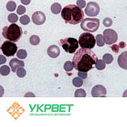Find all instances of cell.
<instances>
[{"mask_svg":"<svg viewBox=\"0 0 127 127\" xmlns=\"http://www.w3.org/2000/svg\"><path fill=\"white\" fill-rule=\"evenodd\" d=\"M98 60L97 55L91 50L80 48L74 55L72 62L76 69L87 72L93 69Z\"/></svg>","mask_w":127,"mask_h":127,"instance_id":"6da1fadb","label":"cell"},{"mask_svg":"<svg viewBox=\"0 0 127 127\" xmlns=\"http://www.w3.org/2000/svg\"><path fill=\"white\" fill-rule=\"evenodd\" d=\"M62 19L65 23L76 25L84 20V12L82 9L75 4L67 5L61 12Z\"/></svg>","mask_w":127,"mask_h":127,"instance_id":"7a4b0ae2","label":"cell"},{"mask_svg":"<svg viewBox=\"0 0 127 127\" xmlns=\"http://www.w3.org/2000/svg\"><path fill=\"white\" fill-rule=\"evenodd\" d=\"M22 34V28L16 24H12L9 26H5L2 32L3 37L13 43L17 42L21 38Z\"/></svg>","mask_w":127,"mask_h":127,"instance_id":"3957f363","label":"cell"},{"mask_svg":"<svg viewBox=\"0 0 127 127\" xmlns=\"http://www.w3.org/2000/svg\"><path fill=\"white\" fill-rule=\"evenodd\" d=\"M79 46L82 48L91 50L95 46L96 41L95 38L92 33L85 32L82 33L79 38Z\"/></svg>","mask_w":127,"mask_h":127,"instance_id":"277c9868","label":"cell"},{"mask_svg":"<svg viewBox=\"0 0 127 127\" xmlns=\"http://www.w3.org/2000/svg\"><path fill=\"white\" fill-rule=\"evenodd\" d=\"M60 45L69 54H74L79 47V43L74 38H66L60 40Z\"/></svg>","mask_w":127,"mask_h":127,"instance_id":"5b68a950","label":"cell"},{"mask_svg":"<svg viewBox=\"0 0 127 127\" xmlns=\"http://www.w3.org/2000/svg\"><path fill=\"white\" fill-rule=\"evenodd\" d=\"M100 26L99 19L96 18H86L81 23V28L88 32H94L98 30Z\"/></svg>","mask_w":127,"mask_h":127,"instance_id":"8992f818","label":"cell"},{"mask_svg":"<svg viewBox=\"0 0 127 127\" xmlns=\"http://www.w3.org/2000/svg\"><path fill=\"white\" fill-rule=\"evenodd\" d=\"M2 52L5 56L12 57L17 52V46L15 43L10 41H4L1 47Z\"/></svg>","mask_w":127,"mask_h":127,"instance_id":"52a82bcc","label":"cell"},{"mask_svg":"<svg viewBox=\"0 0 127 127\" xmlns=\"http://www.w3.org/2000/svg\"><path fill=\"white\" fill-rule=\"evenodd\" d=\"M103 38L104 43L107 45H113L118 40V34L113 29H107L103 32Z\"/></svg>","mask_w":127,"mask_h":127,"instance_id":"ba28073f","label":"cell"},{"mask_svg":"<svg viewBox=\"0 0 127 127\" xmlns=\"http://www.w3.org/2000/svg\"><path fill=\"white\" fill-rule=\"evenodd\" d=\"M100 12L99 5L95 2H89L85 8V13L89 17H96Z\"/></svg>","mask_w":127,"mask_h":127,"instance_id":"9c48e42d","label":"cell"},{"mask_svg":"<svg viewBox=\"0 0 127 127\" xmlns=\"http://www.w3.org/2000/svg\"><path fill=\"white\" fill-rule=\"evenodd\" d=\"M32 20L34 24L40 25L43 24L45 22L46 20V16H45V13H43L41 12H36L32 14Z\"/></svg>","mask_w":127,"mask_h":127,"instance_id":"30bf717a","label":"cell"},{"mask_svg":"<svg viewBox=\"0 0 127 127\" xmlns=\"http://www.w3.org/2000/svg\"><path fill=\"white\" fill-rule=\"evenodd\" d=\"M92 95L94 97H105L106 89L104 86L100 85L95 86L92 90Z\"/></svg>","mask_w":127,"mask_h":127,"instance_id":"8fae6325","label":"cell"},{"mask_svg":"<svg viewBox=\"0 0 127 127\" xmlns=\"http://www.w3.org/2000/svg\"><path fill=\"white\" fill-rule=\"evenodd\" d=\"M24 62L20 60H18V59L14 58L10 61V66L11 67L12 71L13 72H15L19 67H24Z\"/></svg>","mask_w":127,"mask_h":127,"instance_id":"7c38bea8","label":"cell"},{"mask_svg":"<svg viewBox=\"0 0 127 127\" xmlns=\"http://www.w3.org/2000/svg\"><path fill=\"white\" fill-rule=\"evenodd\" d=\"M47 54L51 58L55 59L60 55V49L57 45H51L47 50Z\"/></svg>","mask_w":127,"mask_h":127,"instance_id":"4fadbf2b","label":"cell"},{"mask_svg":"<svg viewBox=\"0 0 127 127\" xmlns=\"http://www.w3.org/2000/svg\"><path fill=\"white\" fill-rule=\"evenodd\" d=\"M127 52H125L119 56L118 59V63L120 67L123 69H127Z\"/></svg>","mask_w":127,"mask_h":127,"instance_id":"5bb4252c","label":"cell"},{"mask_svg":"<svg viewBox=\"0 0 127 127\" xmlns=\"http://www.w3.org/2000/svg\"><path fill=\"white\" fill-rule=\"evenodd\" d=\"M62 10V6L59 3H55L51 6V11L54 14H59Z\"/></svg>","mask_w":127,"mask_h":127,"instance_id":"9a60e30c","label":"cell"},{"mask_svg":"<svg viewBox=\"0 0 127 127\" xmlns=\"http://www.w3.org/2000/svg\"><path fill=\"white\" fill-rule=\"evenodd\" d=\"M105 65L106 64L105 63L104 61L102 59H99L97 61V62L95 64V67L96 69L99 71H102V70H104L105 68Z\"/></svg>","mask_w":127,"mask_h":127,"instance_id":"2e32d148","label":"cell"},{"mask_svg":"<svg viewBox=\"0 0 127 127\" xmlns=\"http://www.w3.org/2000/svg\"><path fill=\"white\" fill-rule=\"evenodd\" d=\"M17 7V4L15 2L13 1H10L6 4V9L9 12H13L15 11Z\"/></svg>","mask_w":127,"mask_h":127,"instance_id":"e0dca14e","label":"cell"},{"mask_svg":"<svg viewBox=\"0 0 127 127\" xmlns=\"http://www.w3.org/2000/svg\"><path fill=\"white\" fill-rule=\"evenodd\" d=\"M10 72V69L8 65H3L0 68V74L2 76H7Z\"/></svg>","mask_w":127,"mask_h":127,"instance_id":"ac0fdd59","label":"cell"},{"mask_svg":"<svg viewBox=\"0 0 127 127\" xmlns=\"http://www.w3.org/2000/svg\"><path fill=\"white\" fill-rule=\"evenodd\" d=\"M29 41L32 45H38L40 42V38L37 35H33L31 36Z\"/></svg>","mask_w":127,"mask_h":127,"instance_id":"d6986e66","label":"cell"},{"mask_svg":"<svg viewBox=\"0 0 127 127\" xmlns=\"http://www.w3.org/2000/svg\"><path fill=\"white\" fill-rule=\"evenodd\" d=\"M113 59H113V55L109 54H105L103 56V61L105 62V64H110L112 63V62L113 61Z\"/></svg>","mask_w":127,"mask_h":127,"instance_id":"ffe728a7","label":"cell"},{"mask_svg":"<svg viewBox=\"0 0 127 127\" xmlns=\"http://www.w3.org/2000/svg\"><path fill=\"white\" fill-rule=\"evenodd\" d=\"M64 69L67 72H70V71H72L74 69L73 64L71 61H67L64 65Z\"/></svg>","mask_w":127,"mask_h":127,"instance_id":"44dd1931","label":"cell"},{"mask_svg":"<svg viewBox=\"0 0 127 127\" xmlns=\"http://www.w3.org/2000/svg\"><path fill=\"white\" fill-rule=\"evenodd\" d=\"M72 84H73V85L76 87H81V86L83 85V79H81L80 78H74L72 80Z\"/></svg>","mask_w":127,"mask_h":127,"instance_id":"7402d4cb","label":"cell"},{"mask_svg":"<svg viewBox=\"0 0 127 127\" xmlns=\"http://www.w3.org/2000/svg\"><path fill=\"white\" fill-rule=\"evenodd\" d=\"M96 42H97V45L98 46H103L105 44L104 41V38H103V36L102 34H98L96 36Z\"/></svg>","mask_w":127,"mask_h":127,"instance_id":"603a6c76","label":"cell"},{"mask_svg":"<svg viewBox=\"0 0 127 127\" xmlns=\"http://www.w3.org/2000/svg\"><path fill=\"white\" fill-rule=\"evenodd\" d=\"M74 96L76 97H85L87 93L84 89H78L74 93Z\"/></svg>","mask_w":127,"mask_h":127,"instance_id":"cb8c5ba5","label":"cell"},{"mask_svg":"<svg viewBox=\"0 0 127 127\" xmlns=\"http://www.w3.org/2000/svg\"><path fill=\"white\" fill-rule=\"evenodd\" d=\"M17 56L19 59H24L28 56V53H27V52L25 50L20 49L17 53Z\"/></svg>","mask_w":127,"mask_h":127,"instance_id":"d4e9b609","label":"cell"},{"mask_svg":"<svg viewBox=\"0 0 127 127\" xmlns=\"http://www.w3.org/2000/svg\"><path fill=\"white\" fill-rule=\"evenodd\" d=\"M18 15L15 13H10L8 17V20L11 23H15L18 21Z\"/></svg>","mask_w":127,"mask_h":127,"instance_id":"484cf974","label":"cell"},{"mask_svg":"<svg viewBox=\"0 0 127 127\" xmlns=\"http://www.w3.org/2000/svg\"><path fill=\"white\" fill-rule=\"evenodd\" d=\"M20 22L23 25L29 24V22H30V18L27 15H24L22 16L21 17H20Z\"/></svg>","mask_w":127,"mask_h":127,"instance_id":"4316f807","label":"cell"},{"mask_svg":"<svg viewBox=\"0 0 127 127\" xmlns=\"http://www.w3.org/2000/svg\"><path fill=\"white\" fill-rule=\"evenodd\" d=\"M16 72H17V76L20 78H24L26 75V71L22 67L18 68Z\"/></svg>","mask_w":127,"mask_h":127,"instance_id":"83f0119b","label":"cell"},{"mask_svg":"<svg viewBox=\"0 0 127 127\" xmlns=\"http://www.w3.org/2000/svg\"><path fill=\"white\" fill-rule=\"evenodd\" d=\"M112 24H113V20H111V19H110V18H105L103 20V25L105 27L109 28V27L112 26Z\"/></svg>","mask_w":127,"mask_h":127,"instance_id":"f1b7e54d","label":"cell"},{"mask_svg":"<svg viewBox=\"0 0 127 127\" xmlns=\"http://www.w3.org/2000/svg\"><path fill=\"white\" fill-rule=\"evenodd\" d=\"M26 7H24L22 5H19L17 8V13H18V15H22L24 13H26Z\"/></svg>","mask_w":127,"mask_h":127,"instance_id":"f546056e","label":"cell"},{"mask_svg":"<svg viewBox=\"0 0 127 127\" xmlns=\"http://www.w3.org/2000/svg\"><path fill=\"white\" fill-rule=\"evenodd\" d=\"M77 6H78L80 8H83L85 7L86 5V1H83V0H79V1H76Z\"/></svg>","mask_w":127,"mask_h":127,"instance_id":"4dcf8cb0","label":"cell"},{"mask_svg":"<svg viewBox=\"0 0 127 127\" xmlns=\"http://www.w3.org/2000/svg\"><path fill=\"white\" fill-rule=\"evenodd\" d=\"M78 76L79 78H80L82 79H85L87 77V72H82V71H78Z\"/></svg>","mask_w":127,"mask_h":127,"instance_id":"1f68e13d","label":"cell"},{"mask_svg":"<svg viewBox=\"0 0 127 127\" xmlns=\"http://www.w3.org/2000/svg\"><path fill=\"white\" fill-rule=\"evenodd\" d=\"M111 49L115 53H118L119 50H120V48H119V46L117 45H114L111 46Z\"/></svg>","mask_w":127,"mask_h":127,"instance_id":"d6a6232c","label":"cell"},{"mask_svg":"<svg viewBox=\"0 0 127 127\" xmlns=\"http://www.w3.org/2000/svg\"><path fill=\"white\" fill-rule=\"evenodd\" d=\"M6 61V58L4 57V56H3L2 55H0V64H1V65H2V64L5 63Z\"/></svg>","mask_w":127,"mask_h":127,"instance_id":"836d02e7","label":"cell"},{"mask_svg":"<svg viewBox=\"0 0 127 127\" xmlns=\"http://www.w3.org/2000/svg\"><path fill=\"white\" fill-rule=\"evenodd\" d=\"M25 97H35V95L33 94V93H31V92H29V93H27V94L25 95Z\"/></svg>","mask_w":127,"mask_h":127,"instance_id":"e575fe53","label":"cell"},{"mask_svg":"<svg viewBox=\"0 0 127 127\" xmlns=\"http://www.w3.org/2000/svg\"><path fill=\"white\" fill-rule=\"evenodd\" d=\"M126 46V43L125 42H121L119 45V48H124Z\"/></svg>","mask_w":127,"mask_h":127,"instance_id":"d590c367","label":"cell"},{"mask_svg":"<svg viewBox=\"0 0 127 127\" xmlns=\"http://www.w3.org/2000/svg\"><path fill=\"white\" fill-rule=\"evenodd\" d=\"M21 3H23L24 4H26L27 5V4H29L31 3V1H24V0H22Z\"/></svg>","mask_w":127,"mask_h":127,"instance_id":"8d00e7d4","label":"cell"}]
</instances>
